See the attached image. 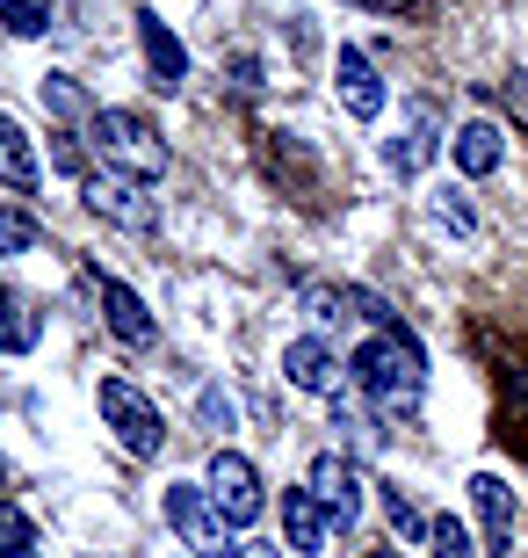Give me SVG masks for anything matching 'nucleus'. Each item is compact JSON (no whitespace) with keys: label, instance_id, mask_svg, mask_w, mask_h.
Wrapping results in <instances>:
<instances>
[{"label":"nucleus","instance_id":"2f4dec72","mask_svg":"<svg viewBox=\"0 0 528 558\" xmlns=\"http://www.w3.org/2000/svg\"><path fill=\"white\" fill-rule=\"evenodd\" d=\"M369 558H398V551H369Z\"/></svg>","mask_w":528,"mask_h":558},{"label":"nucleus","instance_id":"c85d7f7f","mask_svg":"<svg viewBox=\"0 0 528 558\" xmlns=\"http://www.w3.org/2000/svg\"><path fill=\"white\" fill-rule=\"evenodd\" d=\"M51 167L59 174H81V145H51Z\"/></svg>","mask_w":528,"mask_h":558},{"label":"nucleus","instance_id":"6e6552de","mask_svg":"<svg viewBox=\"0 0 528 558\" xmlns=\"http://www.w3.org/2000/svg\"><path fill=\"white\" fill-rule=\"evenodd\" d=\"M434 153H442V117H434V102H406L398 138H384V167L391 174H420Z\"/></svg>","mask_w":528,"mask_h":558},{"label":"nucleus","instance_id":"7c9ffc66","mask_svg":"<svg viewBox=\"0 0 528 558\" xmlns=\"http://www.w3.org/2000/svg\"><path fill=\"white\" fill-rule=\"evenodd\" d=\"M355 8H406V0H355Z\"/></svg>","mask_w":528,"mask_h":558},{"label":"nucleus","instance_id":"393cba45","mask_svg":"<svg viewBox=\"0 0 528 558\" xmlns=\"http://www.w3.org/2000/svg\"><path fill=\"white\" fill-rule=\"evenodd\" d=\"M427 558H470V530L456 515H434V530H427Z\"/></svg>","mask_w":528,"mask_h":558},{"label":"nucleus","instance_id":"ddd939ff","mask_svg":"<svg viewBox=\"0 0 528 558\" xmlns=\"http://www.w3.org/2000/svg\"><path fill=\"white\" fill-rule=\"evenodd\" d=\"M449 153H456V167H464L470 182H486L492 167L507 160V138H500V124H486V117H470V124H456Z\"/></svg>","mask_w":528,"mask_h":558},{"label":"nucleus","instance_id":"39448f33","mask_svg":"<svg viewBox=\"0 0 528 558\" xmlns=\"http://www.w3.org/2000/svg\"><path fill=\"white\" fill-rule=\"evenodd\" d=\"M210 500H218V515L232 522V530H246V522H261V508H268V494H261V472H254V457H240V450H218L210 457Z\"/></svg>","mask_w":528,"mask_h":558},{"label":"nucleus","instance_id":"a211bd4d","mask_svg":"<svg viewBox=\"0 0 528 558\" xmlns=\"http://www.w3.org/2000/svg\"><path fill=\"white\" fill-rule=\"evenodd\" d=\"M37 102L59 117V124H95V102L81 95V81H65V73H44L37 81Z\"/></svg>","mask_w":528,"mask_h":558},{"label":"nucleus","instance_id":"1a4fd4ad","mask_svg":"<svg viewBox=\"0 0 528 558\" xmlns=\"http://www.w3.org/2000/svg\"><path fill=\"white\" fill-rule=\"evenodd\" d=\"M283 377L297 392H319V399H341V355L326 349L319 333H297L283 349Z\"/></svg>","mask_w":528,"mask_h":558},{"label":"nucleus","instance_id":"f03ea898","mask_svg":"<svg viewBox=\"0 0 528 558\" xmlns=\"http://www.w3.org/2000/svg\"><path fill=\"white\" fill-rule=\"evenodd\" d=\"M87 138H95V153L109 160V174H131V182H160L167 174V138L138 109H95Z\"/></svg>","mask_w":528,"mask_h":558},{"label":"nucleus","instance_id":"5701e85b","mask_svg":"<svg viewBox=\"0 0 528 558\" xmlns=\"http://www.w3.org/2000/svg\"><path fill=\"white\" fill-rule=\"evenodd\" d=\"M29 551H37V522L15 500H0V558H29Z\"/></svg>","mask_w":528,"mask_h":558},{"label":"nucleus","instance_id":"f8f14e48","mask_svg":"<svg viewBox=\"0 0 528 558\" xmlns=\"http://www.w3.org/2000/svg\"><path fill=\"white\" fill-rule=\"evenodd\" d=\"M138 44H145V65H152V81H160V87H182V81H188L182 37H174V29H167L152 8H138Z\"/></svg>","mask_w":528,"mask_h":558},{"label":"nucleus","instance_id":"f3484780","mask_svg":"<svg viewBox=\"0 0 528 558\" xmlns=\"http://www.w3.org/2000/svg\"><path fill=\"white\" fill-rule=\"evenodd\" d=\"M37 153H29V138H22V124L15 117H8V109H0V182L8 189H37Z\"/></svg>","mask_w":528,"mask_h":558},{"label":"nucleus","instance_id":"aec40b11","mask_svg":"<svg viewBox=\"0 0 528 558\" xmlns=\"http://www.w3.org/2000/svg\"><path fill=\"white\" fill-rule=\"evenodd\" d=\"M333 428H341V442L355 457H377V450H384V428H377L363 407H347V399H333Z\"/></svg>","mask_w":528,"mask_h":558},{"label":"nucleus","instance_id":"dca6fc26","mask_svg":"<svg viewBox=\"0 0 528 558\" xmlns=\"http://www.w3.org/2000/svg\"><path fill=\"white\" fill-rule=\"evenodd\" d=\"M37 333H44L37 305H29L22 290H8V298H0V355H29V349H37Z\"/></svg>","mask_w":528,"mask_h":558},{"label":"nucleus","instance_id":"9d476101","mask_svg":"<svg viewBox=\"0 0 528 558\" xmlns=\"http://www.w3.org/2000/svg\"><path fill=\"white\" fill-rule=\"evenodd\" d=\"M333 87H341V109L347 117H384V81H377V65H369V51H355V44H341V59H333Z\"/></svg>","mask_w":528,"mask_h":558},{"label":"nucleus","instance_id":"f257e3e1","mask_svg":"<svg viewBox=\"0 0 528 558\" xmlns=\"http://www.w3.org/2000/svg\"><path fill=\"white\" fill-rule=\"evenodd\" d=\"M347 371H355L363 399L384 421H413V414H420V399H427V355H420V341H413L406 327H377L363 349H355Z\"/></svg>","mask_w":528,"mask_h":558},{"label":"nucleus","instance_id":"20e7f679","mask_svg":"<svg viewBox=\"0 0 528 558\" xmlns=\"http://www.w3.org/2000/svg\"><path fill=\"white\" fill-rule=\"evenodd\" d=\"M160 508H167V522H174V537H182L196 558H232V544H224V530H232V522L218 515L210 486H167Z\"/></svg>","mask_w":528,"mask_h":558},{"label":"nucleus","instance_id":"c756f323","mask_svg":"<svg viewBox=\"0 0 528 558\" xmlns=\"http://www.w3.org/2000/svg\"><path fill=\"white\" fill-rule=\"evenodd\" d=\"M232 558H283L275 544H232Z\"/></svg>","mask_w":528,"mask_h":558},{"label":"nucleus","instance_id":"4468645a","mask_svg":"<svg viewBox=\"0 0 528 558\" xmlns=\"http://www.w3.org/2000/svg\"><path fill=\"white\" fill-rule=\"evenodd\" d=\"M102 319H109V333H116V341H131V349H145V341H152V312H145V298L131 283H116V276L102 283Z\"/></svg>","mask_w":528,"mask_h":558},{"label":"nucleus","instance_id":"423d86ee","mask_svg":"<svg viewBox=\"0 0 528 558\" xmlns=\"http://www.w3.org/2000/svg\"><path fill=\"white\" fill-rule=\"evenodd\" d=\"M87 210L109 218V226L152 232L160 226V204H152V182H131V174H87Z\"/></svg>","mask_w":528,"mask_h":558},{"label":"nucleus","instance_id":"2eb2a0df","mask_svg":"<svg viewBox=\"0 0 528 558\" xmlns=\"http://www.w3.org/2000/svg\"><path fill=\"white\" fill-rule=\"evenodd\" d=\"M326 530H333V522H326V508L319 500H311V486H290L283 494V537H290V551H326Z\"/></svg>","mask_w":528,"mask_h":558},{"label":"nucleus","instance_id":"7ed1b4c3","mask_svg":"<svg viewBox=\"0 0 528 558\" xmlns=\"http://www.w3.org/2000/svg\"><path fill=\"white\" fill-rule=\"evenodd\" d=\"M95 407H102L109 435H116L131 457H160V450H167V421L152 414V399H145L138 385H123V377H102V385H95Z\"/></svg>","mask_w":528,"mask_h":558},{"label":"nucleus","instance_id":"0eeeda50","mask_svg":"<svg viewBox=\"0 0 528 558\" xmlns=\"http://www.w3.org/2000/svg\"><path fill=\"white\" fill-rule=\"evenodd\" d=\"M311 500L326 508L333 530H355V522H363V478H355V457L326 450L319 464H311Z\"/></svg>","mask_w":528,"mask_h":558},{"label":"nucleus","instance_id":"b1692460","mask_svg":"<svg viewBox=\"0 0 528 558\" xmlns=\"http://www.w3.org/2000/svg\"><path fill=\"white\" fill-rule=\"evenodd\" d=\"M37 240H44V226L29 218V210H15V204L0 210V254H29Z\"/></svg>","mask_w":528,"mask_h":558},{"label":"nucleus","instance_id":"6ab92c4d","mask_svg":"<svg viewBox=\"0 0 528 558\" xmlns=\"http://www.w3.org/2000/svg\"><path fill=\"white\" fill-rule=\"evenodd\" d=\"M427 218H434L442 232H456V240H470V232H478V204H470L456 182H442L434 196H427Z\"/></svg>","mask_w":528,"mask_h":558},{"label":"nucleus","instance_id":"4be33fe9","mask_svg":"<svg viewBox=\"0 0 528 558\" xmlns=\"http://www.w3.org/2000/svg\"><path fill=\"white\" fill-rule=\"evenodd\" d=\"M384 515H391V530H398V544H427V530H434V515H420L398 486H384Z\"/></svg>","mask_w":528,"mask_h":558},{"label":"nucleus","instance_id":"a878e982","mask_svg":"<svg viewBox=\"0 0 528 558\" xmlns=\"http://www.w3.org/2000/svg\"><path fill=\"white\" fill-rule=\"evenodd\" d=\"M196 414H204V428H232V421H240V407H232L218 385H204V392H196Z\"/></svg>","mask_w":528,"mask_h":558},{"label":"nucleus","instance_id":"473e14b6","mask_svg":"<svg viewBox=\"0 0 528 558\" xmlns=\"http://www.w3.org/2000/svg\"><path fill=\"white\" fill-rule=\"evenodd\" d=\"M0 486H8V464H0Z\"/></svg>","mask_w":528,"mask_h":558},{"label":"nucleus","instance_id":"bb28decb","mask_svg":"<svg viewBox=\"0 0 528 558\" xmlns=\"http://www.w3.org/2000/svg\"><path fill=\"white\" fill-rule=\"evenodd\" d=\"M500 102H507V117H514V124H528V73H514V81L500 87Z\"/></svg>","mask_w":528,"mask_h":558},{"label":"nucleus","instance_id":"cd10ccee","mask_svg":"<svg viewBox=\"0 0 528 558\" xmlns=\"http://www.w3.org/2000/svg\"><path fill=\"white\" fill-rule=\"evenodd\" d=\"M232 87H240V95H254V87H261V59H254V51H240V59H232Z\"/></svg>","mask_w":528,"mask_h":558},{"label":"nucleus","instance_id":"9b49d317","mask_svg":"<svg viewBox=\"0 0 528 558\" xmlns=\"http://www.w3.org/2000/svg\"><path fill=\"white\" fill-rule=\"evenodd\" d=\"M470 500H478V522H486V551L514 558V486L500 472H478L470 478Z\"/></svg>","mask_w":528,"mask_h":558},{"label":"nucleus","instance_id":"72a5a7b5","mask_svg":"<svg viewBox=\"0 0 528 558\" xmlns=\"http://www.w3.org/2000/svg\"><path fill=\"white\" fill-rule=\"evenodd\" d=\"M29 558H37V551H29Z\"/></svg>","mask_w":528,"mask_h":558},{"label":"nucleus","instance_id":"412c9836","mask_svg":"<svg viewBox=\"0 0 528 558\" xmlns=\"http://www.w3.org/2000/svg\"><path fill=\"white\" fill-rule=\"evenodd\" d=\"M51 15H59L51 0H0V29H8V37H44Z\"/></svg>","mask_w":528,"mask_h":558}]
</instances>
